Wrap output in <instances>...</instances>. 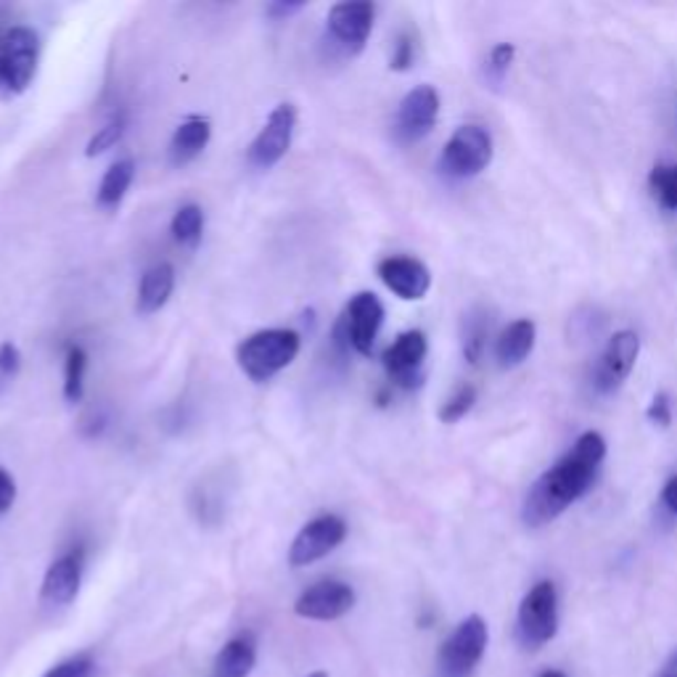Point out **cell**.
Listing matches in <instances>:
<instances>
[{
  "mask_svg": "<svg viewBox=\"0 0 677 677\" xmlns=\"http://www.w3.org/2000/svg\"><path fill=\"white\" fill-rule=\"evenodd\" d=\"M307 677H328V673H324V669H318V673H310Z\"/></svg>",
  "mask_w": 677,
  "mask_h": 677,
  "instance_id": "8d00e7d4",
  "label": "cell"
},
{
  "mask_svg": "<svg viewBox=\"0 0 677 677\" xmlns=\"http://www.w3.org/2000/svg\"><path fill=\"white\" fill-rule=\"evenodd\" d=\"M638 355H641L638 334L630 331V328L616 331L601 355L599 368H595V389L603 394L616 392V389L625 384L630 373H633L635 363H638Z\"/></svg>",
  "mask_w": 677,
  "mask_h": 677,
  "instance_id": "4fadbf2b",
  "label": "cell"
},
{
  "mask_svg": "<svg viewBox=\"0 0 677 677\" xmlns=\"http://www.w3.org/2000/svg\"><path fill=\"white\" fill-rule=\"evenodd\" d=\"M347 538V521L337 514H320L313 521H307L299 529L289 548V564L294 569L310 567L315 561L326 559L328 553L337 548Z\"/></svg>",
  "mask_w": 677,
  "mask_h": 677,
  "instance_id": "9c48e42d",
  "label": "cell"
},
{
  "mask_svg": "<svg viewBox=\"0 0 677 677\" xmlns=\"http://www.w3.org/2000/svg\"><path fill=\"white\" fill-rule=\"evenodd\" d=\"M474 402H477V389H474L472 384H461L455 392L447 398L445 402H442L440 408V421L442 424H458L464 415L472 411Z\"/></svg>",
  "mask_w": 677,
  "mask_h": 677,
  "instance_id": "484cf974",
  "label": "cell"
},
{
  "mask_svg": "<svg viewBox=\"0 0 677 677\" xmlns=\"http://www.w3.org/2000/svg\"><path fill=\"white\" fill-rule=\"evenodd\" d=\"M662 503H665V508L669 514L677 516V474L673 479H667L665 489H662Z\"/></svg>",
  "mask_w": 677,
  "mask_h": 677,
  "instance_id": "e575fe53",
  "label": "cell"
},
{
  "mask_svg": "<svg viewBox=\"0 0 677 677\" xmlns=\"http://www.w3.org/2000/svg\"><path fill=\"white\" fill-rule=\"evenodd\" d=\"M384 326V305L373 292H358L341 313L337 337L339 347H352L358 355H371Z\"/></svg>",
  "mask_w": 677,
  "mask_h": 677,
  "instance_id": "8992f818",
  "label": "cell"
},
{
  "mask_svg": "<svg viewBox=\"0 0 677 677\" xmlns=\"http://www.w3.org/2000/svg\"><path fill=\"white\" fill-rule=\"evenodd\" d=\"M83 567L85 551L72 548L70 553L59 556L45 572L43 585H40V601L51 609H64L77 599L80 585H83Z\"/></svg>",
  "mask_w": 677,
  "mask_h": 677,
  "instance_id": "9a60e30c",
  "label": "cell"
},
{
  "mask_svg": "<svg viewBox=\"0 0 677 677\" xmlns=\"http://www.w3.org/2000/svg\"><path fill=\"white\" fill-rule=\"evenodd\" d=\"M487 331H489V326L482 318L468 320L466 334H464V355H466V360L472 366H477L479 360H482V355H485Z\"/></svg>",
  "mask_w": 677,
  "mask_h": 677,
  "instance_id": "4316f807",
  "label": "cell"
},
{
  "mask_svg": "<svg viewBox=\"0 0 677 677\" xmlns=\"http://www.w3.org/2000/svg\"><path fill=\"white\" fill-rule=\"evenodd\" d=\"M17 500V482L6 468H0V514H6Z\"/></svg>",
  "mask_w": 677,
  "mask_h": 677,
  "instance_id": "d6a6232c",
  "label": "cell"
},
{
  "mask_svg": "<svg viewBox=\"0 0 677 677\" xmlns=\"http://www.w3.org/2000/svg\"><path fill=\"white\" fill-rule=\"evenodd\" d=\"M19 368H22V352L13 341H3L0 345V392L19 377Z\"/></svg>",
  "mask_w": 677,
  "mask_h": 677,
  "instance_id": "f1b7e54d",
  "label": "cell"
},
{
  "mask_svg": "<svg viewBox=\"0 0 677 677\" xmlns=\"http://www.w3.org/2000/svg\"><path fill=\"white\" fill-rule=\"evenodd\" d=\"M440 117V93L434 85H415L413 91L405 93V98L400 101L398 109V123L394 130L402 140L413 144L432 133V127L437 125Z\"/></svg>",
  "mask_w": 677,
  "mask_h": 677,
  "instance_id": "5bb4252c",
  "label": "cell"
},
{
  "mask_svg": "<svg viewBox=\"0 0 677 677\" xmlns=\"http://www.w3.org/2000/svg\"><path fill=\"white\" fill-rule=\"evenodd\" d=\"M40 66V38L30 27L0 32V93L19 96L32 85Z\"/></svg>",
  "mask_w": 677,
  "mask_h": 677,
  "instance_id": "3957f363",
  "label": "cell"
},
{
  "mask_svg": "<svg viewBox=\"0 0 677 677\" xmlns=\"http://www.w3.org/2000/svg\"><path fill=\"white\" fill-rule=\"evenodd\" d=\"M646 419L659 429H667L669 424H673V402H669L667 392L654 394L652 405H648V411H646Z\"/></svg>",
  "mask_w": 677,
  "mask_h": 677,
  "instance_id": "1f68e13d",
  "label": "cell"
},
{
  "mask_svg": "<svg viewBox=\"0 0 677 677\" xmlns=\"http://www.w3.org/2000/svg\"><path fill=\"white\" fill-rule=\"evenodd\" d=\"M254 665H257V641L252 633H241L214 656L210 677H250Z\"/></svg>",
  "mask_w": 677,
  "mask_h": 677,
  "instance_id": "ac0fdd59",
  "label": "cell"
},
{
  "mask_svg": "<svg viewBox=\"0 0 677 677\" xmlns=\"http://www.w3.org/2000/svg\"><path fill=\"white\" fill-rule=\"evenodd\" d=\"M355 601H358V595H355L352 585L341 580H320L302 590L299 599L294 601V614L313 622H334L350 614Z\"/></svg>",
  "mask_w": 677,
  "mask_h": 677,
  "instance_id": "7c38bea8",
  "label": "cell"
},
{
  "mask_svg": "<svg viewBox=\"0 0 677 677\" xmlns=\"http://www.w3.org/2000/svg\"><path fill=\"white\" fill-rule=\"evenodd\" d=\"M559 633V590L551 580L529 588L516 614V635L525 648H542Z\"/></svg>",
  "mask_w": 677,
  "mask_h": 677,
  "instance_id": "277c9868",
  "label": "cell"
},
{
  "mask_svg": "<svg viewBox=\"0 0 677 677\" xmlns=\"http://www.w3.org/2000/svg\"><path fill=\"white\" fill-rule=\"evenodd\" d=\"M373 19H377V6L368 0H347L331 6L326 19L328 38L345 56H358L371 38Z\"/></svg>",
  "mask_w": 677,
  "mask_h": 677,
  "instance_id": "ba28073f",
  "label": "cell"
},
{
  "mask_svg": "<svg viewBox=\"0 0 677 677\" xmlns=\"http://www.w3.org/2000/svg\"><path fill=\"white\" fill-rule=\"evenodd\" d=\"M302 350V337L292 328H265L239 345V368L252 381H267L289 368Z\"/></svg>",
  "mask_w": 677,
  "mask_h": 677,
  "instance_id": "7a4b0ae2",
  "label": "cell"
},
{
  "mask_svg": "<svg viewBox=\"0 0 677 677\" xmlns=\"http://www.w3.org/2000/svg\"><path fill=\"white\" fill-rule=\"evenodd\" d=\"M127 130V114H114V117L104 127H98V133L88 140V149H85V157H98V154L114 149L119 144Z\"/></svg>",
  "mask_w": 677,
  "mask_h": 677,
  "instance_id": "d4e9b609",
  "label": "cell"
},
{
  "mask_svg": "<svg viewBox=\"0 0 677 677\" xmlns=\"http://www.w3.org/2000/svg\"><path fill=\"white\" fill-rule=\"evenodd\" d=\"M535 341H538V326L535 320L519 318L503 328V334L495 341V358L503 368L521 366L532 355Z\"/></svg>",
  "mask_w": 677,
  "mask_h": 677,
  "instance_id": "e0dca14e",
  "label": "cell"
},
{
  "mask_svg": "<svg viewBox=\"0 0 677 677\" xmlns=\"http://www.w3.org/2000/svg\"><path fill=\"white\" fill-rule=\"evenodd\" d=\"M302 9H305V3H284V0H276V3L267 6L265 13L273 22H284V19L294 17V13H299Z\"/></svg>",
  "mask_w": 677,
  "mask_h": 677,
  "instance_id": "836d02e7",
  "label": "cell"
},
{
  "mask_svg": "<svg viewBox=\"0 0 677 677\" xmlns=\"http://www.w3.org/2000/svg\"><path fill=\"white\" fill-rule=\"evenodd\" d=\"M210 138H212L210 119L199 117V114H193V117L183 119V123L176 127V133H172V138H170V162L176 167H183V165L193 162V159H197L199 154L207 149Z\"/></svg>",
  "mask_w": 677,
  "mask_h": 677,
  "instance_id": "d6986e66",
  "label": "cell"
},
{
  "mask_svg": "<svg viewBox=\"0 0 677 677\" xmlns=\"http://www.w3.org/2000/svg\"><path fill=\"white\" fill-rule=\"evenodd\" d=\"M493 136L482 125H461L442 149V170L453 178H477L493 162Z\"/></svg>",
  "mask_w": 677,
  "mask_h": 677,
  "instance_id": "52a82bcc",
  "label": "cell"
},
{
  "mask_svg": "<svg viewBox=\"0 0 677 677\" xmlns=\"http://www.w3.org/2000/svg\"><path fill=\"white\" fill-rule=\"evenodd\" d=\"M489 643L487 622L479 614L466 616L440 646L442 677H472L474 669L485 659Z\"/></svg>",
  "mask_w": 677,
  "mask_h": 677,
  "instance_id": "5b68a950",
  "label": "cell"
},
{
  "mask_svg": "<svg viewBox=\"0 0 677 677\" xmlns=\"http://www.w3.org/2000/svg\"><path fill=\"white\" fill-rule=\"evenodd\" d=\"M429 355V339L424 331L400 334L381 355V363L392 384L402 389H415L424 381V360Z\"/></svg>",
  "mask_w": 677,
  "mask_h": 677,
  "instance_id": "8fae6325",
  "label": "cell"
},
{
  "mask_svg": "<svg viewBox=\"0 0 677 677\" xmlns=\"http://www.w3.org/2000/svg\"><path fill=\"white\" fill-rule=\"evenodd\" d=\"M176 289V267L170 263H157L144 273L138 286V313L154 315L170 302Z\"/></svg>",
  "mask_w": 677,
  "mask_h": 677,
  "instance_id": "ffe728a7",
  "label": "cell"
},
{
  "mask_svg": "<svg viewBox=\"0 0 677 677\" xmlns=\"http://www.w3.org/2000/svg\"><path fill=\"white\" fill-rule=\"evenodd\" d=\"M648 183L662 210L677 212V165H656Z\"/></svg>",
  "mask_w": 677,
  "mask_h": 677,
  "instance_id": "cb8c5ba5",
  "label": "cell"
},
{
  "mask_svg": "<svg viewBox=\"0 0 677 677\" xmlns=\"http://www.w3.org/2000/svg\"><path fill=\"white\" fill-rule=\"evenodd\" d=\"M133 178H136V162L133 159H119V162H114L109 170H106V176L101 178L98 186V207L101 210H117L119 204H123V199L127 197V191H130Z\"/></svg>",
  "mask_w": 677,
  "mask_h": 677,
  "instance_id": "44dd1931",
  "label": "cell"
},
{
  "mask_svg": "<svg viewBox=\"0 0 677 677\" xmlns=\"http://www.w3.org/2000/svg\"><path fill=\"white\" fill-rule=\"evenodd\" d=\"M538 677H567L561 669H546V673H540Z\"/></svg>",
  "mask_w": 677,
  "mask_h": 677,
  "instance_id": "d590c367",
  "label": "cell"
},
{
  "mask_svg": "<svg viewBox=\"0 0 677 677\" xmlns=\"http://www.w3.org/2000/svg\"><path fill=\"white\" fill-rule=\"evenodd\" d=\"M294 127H297V109H294V104H278L271 112V117L265 119L257 138L252 140L250 151H246L250 165L257 167V170L276 167L292 149Z\"/></svg>",
  "mask_w": 677,
  "mask_h": 677,
  "instance_id": "30bf717a",
  "label": "cell"
},
{
  "mask_svg": "<svg viewBox=\"0 0 677 677\" xmlns=\"http://www.w3.org/2000/svg\"><path fill=\"white\" fill-rule=\"evenodd\" d=\"M43 677H93V659L88 654L70 656V659L59 662Z\"/></svg>",
  "mask_w": 677,
  "mask_h": 677,
  "instance_id": "f546056e",
  "label": "cell"
},
{
  "mask_svg": "<svg viewBox=\"0 0 677 677\" xmlns=\"http://www.w3.org/2000/svg\"><path fill=\"white\" fill-rule=\"evenodd\" d=\"M606 461V440L601 432L580 434L572 451L561 455L556 464L540 474V479L529 487L521 519L527 527L551 525L567 511L572 503L593 489L601 464Z\"/></svg>",
  "mask_w": 677,
  "mask_h": 677,
  "instance_id": "6da1fadb",
  "label": "cell"
},
{
  "mask_svg": "<svg viewBox=\"0 0 677 677\" xmlns=\"http://www.w3.org/2000/svg\"><path fill=\"white\" fill-rule=\"evenodd\" d=\"M85 371H88V352H85L80 345L66 347L64 398L66 402H72V405L83 400V394H85Z\"/></svg>",
  "mask_w": 677,
  "mask_h": 677,
  "instance_id": "7402d4cb",
  "label": "cell"
},
{
  "mask_svg": "<svg viewBox=\"0 0 677 677\" xmlns=\"http://www.w3.org/2000/svg\"><path fill=\"white\" fill-rule=\"evenodd\" d=\"M170 231L178 244L197 246L201 241V233H204V210H201L199 204H183L172 214Z\"/></svg>",
  "mask_w": 677,
  "mask_h": 677,
  "instance_id": "603a6c76",
  "label": "cell"
},
{
  "mask_svg": "<svg viewBox=\"0 0 677 677\" xmlns=\"http://www.w3.org/2000/svg\"><path fill=\"white\" fill-rule=\"evenodd\" d=\"M379 278L389 292L398 294L405 302L424 299L429 289H432V273L429 267L415 257H405V254H394L379 263Z\"/></svg>",
  "mask_w": 677,
  "mask_h": 677,
  "instance_id": "2e32d148",
  "label": "cell"
},
{
  "mask_svg": "<svg viewBox=\"0 0 677 677\" xmlns=\"http://www.w3.org/2000/svg\"><path fill=\"white\" fill-rule=\"evenodd\" d=\"M516 59V45L514 43H498L493 51H489L487 59V72L495 83H503V77L508 75Z\"/></svg>",
  "mask_w": 677,
  "mask_h": 677,
  "instance_id": "83f0119b",
  "label": "cell"
},
{
  "mask_svg": "<svg viewBox=\"0 0 677 677\" xmlns=\"http://www.w3.org/2000/svg\"><path fill=\"white\" fill-rule=\"evenodd\" d=\"M662 677H675V675H667V673H665V675H662Z\"/></svg>",
  "mask_w": 677,
  "mask_h": 677,
  "instance_id": "74e56055",
  "label": "cell"
},
{
  "mask_svg": "<svg viewBox=\"0 0 677 677\" xmlns=\"http://www.w3.org/2000/svg\"><path fill=\"white\" fill-rule=\"evenodd\" d=\"M415 62V40L408 35V32H402V35L394 40V49L392 56H389V66H392L394 72H408Z\"/></svg>",
  "mask_w": 677,
  "mask_h": 677,
  "instance_id": "4dcf8cb0",
  "label": "cell"
}]
</instances>
